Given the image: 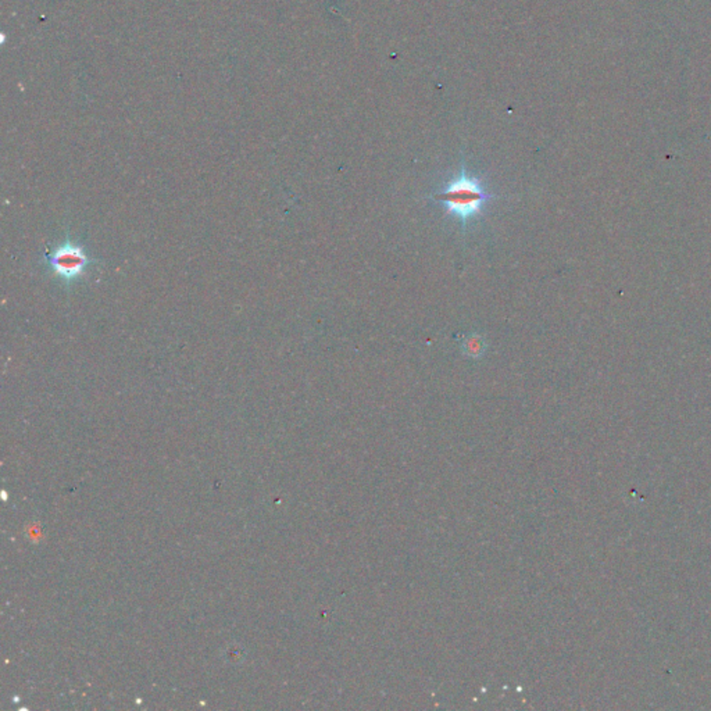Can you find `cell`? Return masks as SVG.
Here are the masks:
<instances>
[{
  "instance_id": "obj_1",
  "label": "cell",
  "mask_w": 711,
  "mask_h": 711,
  "mask_svg": "<svg viewBox=\"0 0 711 711\" xmlns=\"http://www.w3.org/2000/svg\"><path fill=\"white\" fill-rule=\"evenodd\" d=\"M493 198L495 195L486 189L482 178L471 175L464 167L432 193V199L443 205L446 216L463 228L482 217L486 205Z\"/></svg>"
},
{
  "instance_id": "obj_2",
  "label": "cell",
  "mask_w": 711,
  "mask_h": 711,
  "mask_svg": "<svg viewBox=\"0 0 711 711\" xmlns=\"http://www.w3.org/2000/svg\"><path fill=\"white\" fill-rule=\"evenodd\" d=\"M41 263L56 281L70 287L85 279L100 260L90 256L82 242L66 237L45 253Z\"/></svg>"
},
{
  "instance_id": "obj_3",
  "label": "cell",
  "mask_w": 711,
  "mask_h": 711,
  "mask_svg": "<svg viewBox=\"0 0 711 711\" xmlns=\"http://www.w3.org/2000/svg\"><path fill=\"white\" fill-rule=\"evenodd\" d=\"M482 349H483V347H482V338H479V336H471V338H470V339H467V340H466V343H464V352H466L467 354H470L471 357H478V356H481V354H482V352H483Z\"/></svg>"
}]
</instances>
